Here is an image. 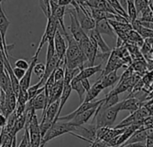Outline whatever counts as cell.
<instances>
[{
	"mask_svg": "<svg viewBox=\"0 0 153 147\" xmlns=\"http://www.w3.org/2000/svg\"><path fill=\"white\" fill-rule=\"evenodd\" d=\"M64 37L68 41V49L64 58V66L70 69H84V64L88 62V59L82 52L79 42L68 33L64 35Z\"/></svg>",
	"mask_w": 153,
	"mask_h": 147,
	"instance_id": "1",
	"label": "cell"
},
{
	"mask_svg": "<svg viewBox=\"0 0 153 147\" xmlns=\"http://www.w3.org/2000/svg\"><path fill=\"white\" fill-rule=\"evenodd\" d=\"M101 105V104H100ZM121 111L120 108V102L116 105L106 109V110H101L100 106L97 108V110L94 116L93 121L96 120V126L97 128H102V127H111L117 118L118 113Z\"/></svg>",
	"mask_w": 153,
	"mask_h": 147,
	"instance_id": "2",
	"label": "cell"
},
{
	"mask_svg": "<svg viewBox=\"0 0 153 147\" xmlns=\"http://www.w3.org/2000/svg\"><path fill=\"white\" fill-rule=\"evenodd\" d=\"M76 130V126H73L70 122H66V121H57L54 123L51 127L48 130V132L45 134V135L42 137V143H46L49 141L60 136L66 133H74Z\"/></svg>",
	"mask_w": 153,
	"mask_h": 147,
	"instance_id": "3",
	"label": "cell"
},
{
	"mask_svg": "<svg viewBox=\"0 0 153 147\" xmlns=\"http://www.w3.org/2000/svg\"><path fill=\"white\" fill-rule=\"evenodd\" d=\"M79 47H80L82 52L86 56L90 66H93L95 64V61L97 59V57L98 55V53H97L98 46H97V42L88 35L80 42H79Z\"/></svg>",
	"mask_w": 153,
	"mask_h": 147,
	"instance_id": "4",
	"label": "cell"
},
{
	"mask_svg": "<svg viewBox=\"0 0 153 147\" xmlns=\"http://www.w3.org/2000/svg\"><path fill=\"white\" fill-rule=\"evenodd\" d=\"M72 6H73V8L76 10V15H78L79 21L80 23L82 29L88 34V32H89L90 31L96 28V21L91 17L89 12H88L82 7H79L76 3V1L72 3Z\"/></svg>",
	"mask_w": 153,
	"mask_h": 147,
	"instance_id": "5",
	"label": "cell"
},
{
	"mask_svg": "<svg viewBox=\"0 0 153 147\" xmlns=\"http://www.w3.org/2000/svg\"><path fill=\"white\" fill-rule=\"evenodd\" d=\"M59 28H60L59 26V22L53 17V16H50L47 18V24H46V28H45V32L41 39V41L39 43V46H38V49L36 50L35 53L37 54H40V51L42 50L43 45L48 42L49 40H54V37H55V34L56 32H58Z\"/></svg>",
	"mask_w": 153,
	"mask_h": 147,
	"instance_id": "6",
	"label": "cell"
},
{
	"mask_svg": "<svg viewBox=\"0 0 153 147\" xmlns=\"http://www.w3.org/2000/svg\"><path fill=\"white\" fill-rule=\"evenodd\" d=\"M29 130V135H30V145L31 147H40L42 144V133L40 129V123L38 121L36 114H34L30 121L26 124V126Z\"/></svg>",
	"mask_w": 153,
	"mask_h": 147,
	"instance_id": "7",
	"label": "cell"
},
{
	"mask_svg": "<svg viewBox=\"0 0 153 147\" xmlns=\"http://www.w3.org/2000/svg\"><path fill=\"white\" fill-rule=\"evenodd\" d=\"M68 12L69 14V18H70V25L68 28L71 32V35L76 41L80 42L84 38H86L88 36V34L84 32V30L82 29V27L80 25L78 15H76V10L74 8L68 9Z\"/></svg>",
	"mask_w": 153,
	"mask_h": 147,
	"instance_id": "8",
	"label": "cell"
},
{
	"mask_svg": "<svg viewBox=\"0 0 153 147\" xmlns=\"http://www.w3.org/2000/svg\"><path fill=\"white\" fill-rule=\"evenodd\" d=\"M105 99H102V100H99V101H91V102H83L80 104V106L76 109V110H74L73 112L64 116V117H59L58 118V121H66V122H68L70 120H72L76 115H79L86 110H88L90 109H93V108H97L98 106H100V104L104 101Z\"/></svg>",
	"mask_w": 153,
	"mask_h": 147,
	"instance_id": "9",
	"label": "cell"
},
{
	"mask_svg": "<svg viewBox=\"0 0 153 147\" xmlns=\"http://www.w3.org/2000/svg\"><path fill=\"white\" fill-rule=\"evenodd\" d=\"M50 6H51V15L53 16L59 22L63 35H66L68 33L65 24H64V15L66 14V7L59 6L57 3L51 1V0Z\"/></svg>",
	"mask_w": 153,
	"mask_h": 147,
	"instance_id": "10",
	"label": "cell"
},
{
	"mask_svg": "<svg viewBox=\"0 0 153 147\" xmlns=\"http://www.w3.org/2000/svg\"><path fill=\"white\" fill-rule=\"evenodd\" d=\"M2 0H0V33H1L2 37H3V40H4V48H5V52L7 57H8V49L10 48L9 46L7 45L6 43V35L8 30V27L11 24V22L8 20L7 16L5 14V11L2 8V5H1Z\"/></svg>",
	"mask_w": 153,
	"mask_h": 147,
	"instance_id": "11",
	"label": "cell"
},
{
	"mask_svg": "<svg viewBox=\"0 0 153 147\" xmlns=\"http://www.w3.org/2000/svg\"><path fill=\"white\" fill-rule=\"evenodd\" d=\"M54 46H55L56 53L58 54L59 58L61 60H64L65 56H66V52H67V49H68V45L66 44L65 37H64L60 28H59L58 32L55 34V37H54Z\"/></svg>",
	"mask_w": 153,
	"mask_h": 147,
	"instance_id": "12",
	"label": "cell"
},
{
	"mask_svg": "<svg viewBox=\"0 0 153 147\" xmlns=\"http://www.w3.org/2000/svg\"><path fill=\"white\" fill-rule=\"evenodd\" d=\"M38 56H39V54H37V53L34 54V56L33 57L32 61L30 63V66L26 70V73H25V76L23 77L22 80H20V87L24 91H27L29 89V87H30L32 75H33V68H34V65L38 63Z\"/></svg>",
	"mask_w": 153,
	"mask_h": 147,
	"instance_id": "13",
	"label": "cell"
},
{
	"mask_svg": "<svg viewBox=\"0 0 153 147\" xmlns=\"http://www.w3.org/2000/svg\"><path fill=\"white\" fill-rule=\"evenodd\" d=\"M123 60L120 58V57L116 54L115 51L111 52V55L109 57L108 59V63L106 65V66L105 67V69L103 70V74L101 75V76H105L109 73H112L114 71H117L118 68H120L123 65Z\"/></svg>",
	"mask_w": 153,
	"mask_h": 147,
	"instance_id": "14",
	"label": "cell"
},
{
	"mask_svg": "<svg viewBox=\"0 0 153 147\" xmlns=\"http://www.w3.org/2000/svg\"><path fill=\"white\" fill-rule=\"evenodd\" d=\"M99 107V106H98ZM97 107V108H98ZM97 108H93V109H90L88 110H86L79 115H76L72 120L68 121L70 122L73 126H75L76 127V126H83V125H86L88 120L93 117L95 116L97 110Z\"/></svg>",
	"mask_w": 153,
	"mask_h": 147,
	"instance_id": "15",
	"label": "cell"
},
{
	"mask_svg": "<svg viewBox=\"0 0 153 147\" xmlns=\"http://www.w3.org/2000/svg\"><path fill=\"white\" fill-rule=\"evenodd\" d=\"M29 102L35 110H42V114L46 111L48 108V101L44 91L37 96H35L33 99L30 100Z\"/></svg>",
	"mask_w": 153,
	"mask_h": 147,
	"instance_id": "16",
	"label": "cell"
},
{
	"mask_svg": "<svg viewBox=\"0 0 153 147\" xmlns=\"http://www.w3.org/2000/svg\"><path fill=\"white\" fill-rule=\"evenodd\" d=\"M88 36L90 38H92L97 42V44L98 46V49H100L102 53H111V49L106 44V42L104 40V39L102 38V35L96 29L90 31L88 32Z\"/></svg>",
	"mask_w": 153,
	"mask_h": 147,
	"instance_id": "17",
	"label": "cell"
},
{
	"mask_svg": "<svg viewBox=\"0 0 153 147\" xmlns=\"http://www.w3.org/2000/svg\"><path fill=\"white\" fill-rule=\"evenodd\" d=\"M89 7H94L110 14L118 15L116 11L112 7V6L106 1V0H88Z\"/></svg>",
	"mask_w": 153,
	"mask_h": 147,
	"instance_id": "18",
	"label": "cell"
},
{
	"mask_svg": "<svg viewBox=\"0 0 153 147\" xmlns=\"http://www.w3.org/2000/svg\"><path fill=\"white\" fill-rule=\"evenodd\" d=\"M59 100L48 106L46 111L42 115V119L45 118L48 121L54 123V121L57 118L58 112H59Z\"/></svg>",
	"mask_w": 153,
	"mask_h": 147,
	"instance_id": "19",
	"label": "cell"
},
{
	"mask_svg": "<svg viewBox=\"0 0 153 147\" xmlns=\"http://www.w3.org/2000/svg\"><path fill=\"white\" fill-rule=\"evenodd\" d=\"M103 70L102 67V63L97 65H93V66H88L87 68H84L80 71V73L76 76L75 78H76L78 80H82V79H88L89 77L93 76L95 74L100 72Z\"/></svg>",
	"mask_w": 153,
	"mask_h": 147,
	"instance_id": "20",
	"label": "cell"
},
{
	"mask_svg": "<svg viewBox=\"0 0 153 147\" xmlns=\"http://www.w3.org/2000/svg\"><path fill=\"white\" fill-rule=\"evenodd\" d=\"M101 35L105 34V35H110L113 37H115L114 30L110 24L108 20H101L98 22H96V28H95Z\"/></svg>",
	"mask_w": 153,
	"mask_h": 147,
	"instance_id": "21",
	"label": "cell"
},
{
	"mask_svg": "<svg viewBox=\"0 0 153 147\" xmlns=\"http://www.w3.org/2000/svg\"><path fill=\"white\" fill-rule=\"evenodd\" d=\"M104 86L102 85V84L100 83L99 80L97 81V83L91 87V89L87 92L86 95H85V99L83 102H91L94 101L95 99L100 94V93L104 90Z\"/></svg>",
	"mask_w": 153,
	"mask_h": 147,
	"instance_id": "22",
	"label": "cell"
},
{
	"mask_svg": "<svg viewBox=\"0 0 153 147\" xmlns=\"http://www.w3.org/2000/svg\"><path fill=\"white\" fill-rule=\"evenodd\" d=\"M121 110H128L131 113L137 111L140 108V101L135 98H129L120 102Z\"/></svg>",
	"mask_w": 153,
	"mask_h": 147,
	"instance_id": "23",
	"label": "cell"
},
{
	"mask_svg": "<svg viewBox=\"0 0 153 147\" xmlns=\"http://www.w3.org/2000/svg\"><path fill=\"white\" fill-rule=\"evenodd\" d=\"M119 79H120V77L117 75V71H114L112 73L107 74L105 76H100V78L98 80L100 81V83L105 89V88L113 86L114 84H116V82H118Z\"/></svg>",
	"mask_w": 153,
	"mask_h": 147,
	"instance_id": "24",
	"label": "cell"
},
{
	"mask_svg": "<svg viewBox=\"0 0 153 147\" xmlns=\"http://www.w3.org/2000/svg\"><path fill=\"white\" fill-rule=\"evenodd\" d=\"M148 134H149V130H146V129H143L142 127H140L139 130H137V131L129 138V140H128L127 142H125L124 144L146 142L147 137H148Z\"/></svg>",
	"mask_w": 153,
	"mask_h": 147,
	"instance_id": "25",
	"label": "cell"
},
{
	"mask_svg": "<svg viewBox=\"0 0 153 147\" xmlns=\"http://www.w3.org/2000/svg\"><path fill=\"white\" fill-rule=\"evenodd\" d=\"M72 92V88L70 86V85H65L64 84V89H63V92H62V94H61V97L59 99V112H58V115H57V118L54 121V123H56L58 121V118H59V114L63 109V107L65 106L67 101L68 100L69 96H70V93ZM53 123V124H54Z\"/></svg>",
	"mask_w": 153,
	"mask_h": 147,
	"instance_id": "26",
	"label": "cell"
},
{
	"mask_svg": "<svg viewBox=\"0 0 153 147\" xmlns=\"http://www.w3.org/2000/svg\"><path fill=\"white\" fill-rule=\"evenodd\" d=\"M70 86H71V88H72V90H73V91L76 92V93L79 94V97L80 102H81V103H83L84 99H85V98H84V96L86 95L87 91H86V90H85V88L83 87V85H82L81 82H80L79 80H78L76 78H74V79L71 81V83H70Z\"/></svg>",
	"mask_w": 153,
	"mask_h": 147,
	"instance_id": "27",
	"label": "cell"
},
{
	"mask_svg": "<svg viewBox=\"0 0 153 147\" xmlns=\"http://www.w3.org/2000/svg\"><path fill=\"white\" fill-rule=\"evenodd\" d=\"M126 7H127V15L129 17V21L131 24L134 21L137 20L138 17V13L134 5V0H126Z\"/></svg>",
	"mask_w": 153,
	"mask_h": 147,
	"instance_id": "28",
	"label": "cell"
},
{
	"mask_svg": "<svg viewBox=\"0 0 153 147\" xmlns=\"http://www.w3.org/2000/svg\"><path fill=\"white\" fill-rule=\"evenodd\" d=\"M65 67V66H64ZM81 69L79 68H75V69H70L65 67V78H64V84L65 85H70L71 81L79 75L80 73Z\"/></svg>",
	"mask_w": 153,
	"mask_h": 147,
	"instance_id": "29",
	"label": "cell"
},
{
	"mask_svg": "<svg viewBox=\"0 0 153 147\" xmlns=\"http://www.w3.org/2000/svg\"><path fill=\"white\" fill-rule=\"evenodd\" d=\"M106 1L112 6V7L116 11V13L125 18H127L129 20L128 15H127V11H125V9L123 7V6L120 3V0H106Z\"/></svg>",
	"mask_w": 153,
	"mask_h": 147,
	"instance_id": "30",
	"label": "cell"
},
{
	"mask_svg": "<svg viewBox=\"0 0 153 147\" xmlns=\"http://www.w3.org/2000/svg\"><path fill=\"white\" fill-rule=\"evenodd\" d=\"M127 37H128V39L131 40V41L135 42L139 46H141L142 47L143 44H144V39L136 31H134V30H131L127 33Z\"/></svg>",
	"mask_w": 153,
	"mask_h": 147,
	"instance_id": "31",
	"label": "cell"
},
{
	"mask_svg": "<svg viewBox=\"0 0 153 147\" xmlns=\"http://www.w3.org/2000/svg\"><path fill=\"white\" fill-rule=\"evenodd\" d=\"M134 5L139 15L149 7V0H134Z\"/></svg>",
	"mask_w": 153,
	"mask_h": 147,
	"instance_id": "32",
	"label": "cell"
},
{
	"mask_svg": "<svg viewBox=\"0 0 153 147\" xmlns=\"http://www.w3.org/2000/svg\"><path fill=\"white\" fill-rule=\"evenodd\" d=\"M54 75V80L55 82H60V81H64L65 78V67L63 66H59L53 73Z\"/></svg>",
	"mask_w": 153,
	"mask_h": 147,
	"instance_id": "33",
	"label": "cell"
},
{
	"mask_svg": "<svg viewBox=\"0 0 153 147\" xmlns=\"http://www.w3.org/2000/svg\"><path fill=\"white\" fill-rule=\"evenodd\" d=\"M40 2V7L42 8V12L44 13V15H46V17H50L51 16V0H39Z\"/></svg>",
	"mask_w": 153,
	"mask_h": 147,
	"instance_id": "34",
	"label": "cell"
},
{
	"mask_svg": "<svg viewBox=\"0 0 153 147\" xmlns=\"http://www.w3.org/2000/svg\"><path fill=\"white\" fill-rule=\"evenodd\" d=\"M45 70H46V65H44L43 63H37L34 65L33 73L37 76L40 77V79H42L43 77V76H44Z\"/></svg>",
	"mask_w": 153,
	"mask_h": 147,
	"instance_id": "35",
	"label": "cell"
},
{
	"mask_svg": "<svg viewBox=\"0 0 153 147\" xmlns=\"http://www.w3.org/2000/svg\"><path fill=\"white\" fill-rule=\"evenodd\" d=\"M25 135L22 138L21 143H19V145L17 147H30V135H29V130L28 127L25 126Z\"/></svg>",
	"mask_w": 153,
	"mask_h": 147,
	"instance_id": "36",
	"label": "cell"
},
{
	"mask_svg": "<svg viewBox=\"0 0 153 147\" xmlns=\"http://www.w3.org/2000/svg\"><path fill=\"white\" fill-rule=\"evenodd\" d=\"M15 65H16V67L27 70L30 66V63H28V61H26L25 59H17L15 62Z\"/></svg>",
	"mask_w": 153,
	"mask_h": 147,
	"instance_id": "37",
	"label": "cell"
},
{
	"mask_svg": "<svg viewBox=\"0 0 153 147\" xmlns=\"http://www.w3.org/2000/svg\"><path fill=\"white\" fill-rule=\"evenodd\" d=\"M13 72L15 74V76H16V78L20 81L25 76V73H26V70L21 69V68H18V67H15V68H13Z\"/></svg>",
	"mask_w": 153,
	"mask_h": 147,
	"instance_id": "38",
	"label": "cell"
},
{
	"mask_svg": "<svg viewBox=\"0 0 153 147\" xmlns=\"http://www.w3.org/2000/svg\"><path fill=\"white\" fill-rule=\"evenodd\" d=\"M7 118L2 114V113H0V128L3 129L4 127H6L7 124Z\"/></svg>",
	"mask_w": 153,
	"mask_h": 147,
	"instance_id": "39",
	"label": "cell"
},
{
	"mask_svg": "<svg viewBox=\"0 0 153 147\" xmlns=\"http://www.w3.org/2000/svg\"><path fill=\"white\" fill-rule=\"evenodd\" d=\"M80 82H81L83 87L85 88V90H86L87 92H88V91L91 89L92 86L90 85V82H89L88 79H82V80H80Z\"/></svg>",
	"mask_w": 153,
	"mask_h": 147,
	"instance_id": "40",
	"label": "cell"
},
{
	"mask_svg": "<svg viewBox=\"0 0 153 147\" xmlns=\"http://www.w3.org/2000/svg\"><path fill=\"white\" fill-rule=\"evenodd\" d=\"M75 1V0H59L58 1V5L60 7H67L68 5H72V3Z\"/></svg>",
	"mask_w": 153,
	"mask_h": 147,
	"instance_id": "41",
	"label": "cell"
},
{
	"mask_svg": "<svg viewBox=\"0 0 153 147\" xmlns=\"http://www.w3.org/2000/svg\"><path fill=\"white\" fill-rule=\"evenodd\" d=\"M149 9L151 10V12L153 13V2H149Z\"/></svg>",
	"mask_w": 153,
	"mask_h": 147,
	"instance_id": "42",
	"label": "cell"
},
{
	"mask_svg": "<svg viewBox=\"0 0 153 147\" xmlns=\"http://www.w3.org/2000/svg\"><path fill=\"white\" fill-rule=\"evenodd\" d=\"M44 145H45V143H42V144H41V146H40V147H44Z\"/></svg>",
	"mask_w": 153,
	"mask_h": 147,
	"instance_id": "43",
	"label": "cell"
},
{
	"mask_svg": "<svg viewBox=\"0 0 153 147\" xmlns=\"http://www.w3.org/2000/svg\"><path fill=\"white\" fill-rule=\"evenodd\" d=\"M89 147H95V146H94V144H90V146H89Z\"/></svg>",
	"mask_w": 153,
	"mask_h": 147,
	"instance_id": "44",
	"label": "cell"
},
{
	"mask_svg": "<svg viewBox=\"0 0 153 147\" xmlns=\"http://www.w3.org/2000/svg\"><path fill=\"white\" fill-rule=\"evenodd\" d=\"M151 58L153 59V52H152V54H151Z\"/></svg>",
	"mask_w": 153,
	"mask_h": 147,
	"instance_id": "45",
	"label": "cell"
},
{
	"mask_svg": "<svg viewBox=\"0 0 153 147\" xmlns=\"http://www.w3.org/2000/svg\"><path fill=\"white\" fill-rule=\"evenodd\" d=\"M149 2H153V0H149Z\"/></svg>",
	"mask_w": 153,
	"mask_h": 147,
	"instance_id": "46",
	"label": "cell"
}]
</instances>
